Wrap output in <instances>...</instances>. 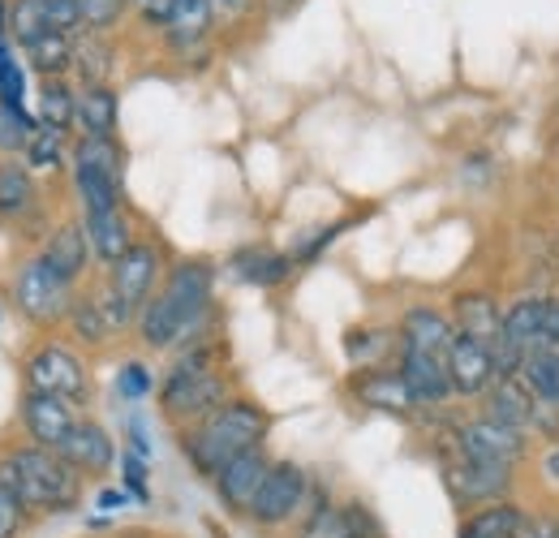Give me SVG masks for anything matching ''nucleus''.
<instances>
[{"instance_id":"49","label":"nucleus","mask_w":559,"mask_h":538,"mask_svg":"<svg viewBox=\"0 0 559 538\" xmlns=\"http://www.w3.org/2000/svg\"><path fill=\"white\" fill-rule=\"evenodd\" d=\"M538 478H543L547 487H556V491H559V444H551V448L538 457Z\"/></svg>"},{"instance_id":"39","label":"nucleus","mask_w":559,"mask_h":538,"mask_svg":"<svg viewBox=\"0 0 559 538\" xmlns=\"http://www.w3.org/2000/svg\"><path fill=\"white\" fill-rule=\"evenodd\" d=\"M39 126V117L31 113H13L0 104V155H22L26 151V138Z\"/></svg>"},{"instance_id":"27","label":"nucleus","mask_w":559,"mask_h":538,"mask_svg":"<svg viewBox=\"0 0 559 538\" xmlns=\"http://www.w3.org/2000/svg\"><path fill=\"white\" fill-rule=\"evenodd\" d=\"M474 409L495 418V422H503V426H516V431H530V426H534V397L525 393V384H521L516 375L495 379L487 388V397L474 401ZM534 444H538V440H534Z\"/></svg>"},{"instance_id":"14","label":"nucleus","mask_w":559,"mask_h":538,"mask_svg":"<svg viewBox=\"0 0 559 538\" xmlns=\"http://www.w3.org/2000/svg\"><path fill=\"white\" fill-rule=\"evenodd\" d=\"M78 418H82V409H73L61 397H48V393H35V388H22V397H17V431H22L26 444L61 453V444L70 440Z\"/></svg>"},{"instance_id":"25","label":"nucleus","mask_w":559,"mask_h":538,"mask_svg":"<svg viewBox=\"0 0 559 538\" xmlns=\"http://www.w3.org/2000/svg\"><path fill=\"white\" fill-rule=\"evenodd\" d=\"M70 177H73V195H78L82 215H99V211L130 207V202H126V182H121V177H112V173H104V168H95V164L73 160Z\"/></svg>"},{"instance_id":"4","label":"nucleus","mask_w":559,"mask_h":538,"mask_svg":"<svg viewBox=\"0 0 559 538\" xmlns=\"http://www.w3.org/2000/svg\"><path fill=\"white\" fill-rule=\"evenodd\" d=\"M241 388H237V375L228 366H190V362H168V371L159 375V388H155V409L164 418L168 431H186L194 422H203L207 413H215L224 401H233Z\"/></svg>"},{"instance_id":"16","label":"nucleus","mask_w":559,"mask_h":538,"mask_svg":"<svg viewBox=\"0 0 559 538\" xmlns=\"http://www.w3.org/2000/svg\"><path fill=\"white\" fill-rule=\"evenodd\" d=\"M448 379H452V393L456 401H483L487 388L499 379V366H495V349L483 340H469L456 332L452 349H448Z\"/></svg>"},{"instance_id":"48","label":"nucleus","mask_w":559,"mask_h":538,"mask_svg":"<svg viewBox=\"0 0 559 538\" xmlns=\"http://www.w3.org/2000/svg\"><path fill=\"white\" fill-rule=\"evenodd\" d=\"M95 504H99L104 513H117V508H126V504H134V495H130L126 487H99V495H95Z\"/></svg>"},{"instance_id":"38","label":"nucleus","mask_w":559,"mask_h":538,"mask_svg":"<svg viewBox=\"0 0 559 538\" xmlns=\"http://www.w3.org/2000/svg\"><path fill=\"white\" fill-rule=\"evenodd\" d=\"M341 513H345L349 538H388L383 517H379V513H374V504H366L361 495H345V500H341Z\"/></svg>"},{"instance_id":"5","label":"nucleus","mask_w":559,"mask_h":538,"mask_svg":"<svg viewBox=\"0 0 559 538\" xmlns=\"http://www.w3.org/2000/svg\"><path fill=\"white\" fill-rule=\"evenodd\" d=\"M22 388L61 397V401H70L82 413L95 401V375H91L86 353L70 337H57V332L39 337L22 353Z\"/></svg>"},{"instance_id":"46","label":"nucleus","mask_w":559,"mask_h":538,"mask_svg":"<svg viewBox=\"0 0 559 538\" xmlns=\"http://www.w3.org/2000/svg\"><path fill=\"white\" fill-rule=\"evenodd\" d=\"M121 435H126V448H130V453H139V457L151 461V440H146V422H142L139 413H130V418L121 422Z\"/></svg>"},{"instance_id":"31","label":"nucleus","mask_w":559,"mask_h":538,"mask_svg":"<svg viewBox=\"0 0 559 538\" xmlns=\"http://www.w3.org/2000/svg\"><path fill=\"white\" fill-rule=\"evenodd\" d=\"M35 108H39V126L78 138V86L70 78H44L35 91Z\"/></svg>"},{"instance_id":"43","label":"nucleus","mask_w":559,"mask_h":538,"mask_svg":"<svg viewBox=\"0 0 559 538\" xmlns=\"http://www.w3.org/2000/svg\"><path fill=\"white\" fill-rule=\"evenodd\" d=\"M35 526H39V522L0 487V538H26Z\"/></svg>"},{"instance_id":"8","label":"nucleus","mask_w":559,"mask_h":538,"mask_svg":"<svg viewBox=\"0 0 559 538\" xmlns=\"http://www.w3.org/2000/svg\"><path fill=\"white\" fill-rule=\"evenodd\" d=\"M310 491H314V473L306 470L301 461H293V457H276L267 482L259 487V495L250 504L246 526L259 530L263 538H276L284 530H293L301 522L306 504H310Z\"/></svg>"},{"instance_id":"54","label":"nucleus","mask_w":559,"mask_h":538,"mask_svg":"<svg viewBox=\"0 0 559 538\" xmlns=\"http://www.w3.org/2000/svg\"><path fill=\"white\" fill-rule=\"evenodd\" d=\"M556 160H559V142H556Z\"/></svg>"},{"instance_id":"18","label":"nucleus","mask_w":559,"mask_h":538,"mask_svg":"<svg viewBox=\"0 0 559 538\" xmlns=\"http://www.w3.org/2000/svg\"><path fill=\"white\" fill-rule=\"evenodd\" d=\"M414 401H418L421 413H443L448 405L456 401L452 393V379H448V362L439 353H421V349H405L401 344V358H396Z\"/></svg>"},{"instance_id":"41","label":"nucleus","mask_w":559,"mask_h":538,"mask_svg":"<svg viewBox=\"0 0 559 538\" xmlns=\"http://www.w3.org/2000/svg\"><path fill=\"white\" fill-rule=\"evenodd\" d=\"M512 538H559V504H530Z\"/></svg>"},{"instance_id":"2","label":"nucleus","mask_w":559,"mask_h":538,"mask_svg":"<svg viewBox=\"0 0 559 538\" xmlns=\"http://www.w3.org/2000/svg\"><path fill=\"white\" fill-rule=\"evenodd\" d=\"M0 487L35 517H70L86 500V478L52 448L9 440L0 444Z\"/></svg>"},{"instance_id":"36","label":"nucleus","mask_w":559,"mask_h":538,"mask_svg":"<svg viewBox=\"0 0 559 538\" xmlns=\"http://www.w3.org/2000/svg\"><path fill=\"white\" fill-rule=\"evenodd\" d=\"M155 388H159V379H155V371H151L142 358H126V362L117 366V397L126 405L151 401Z\"/></svg>"},{"instance_id":"50","label":"nucleus","mask_w":559,"mask_h":538,"mask_svg":"<svg viewBox=\"0 0 559 538\" xmlns=\"http://www.w3.org/2000/svg\"><path fill=\"white\" fill-rule=\"evenodd\" d=\"M108 538H181L173 530H155V526H126V530H112Z\"/></svg>"},{"instance_id":"30","label":"nucleus","mask_w":559,"mask_h":538,"mask_svg":"<svg viewBox=\"0 0 559 538\" xmlns=\"http://www.w3.org/2000/svg\"><path fill=\"white\" fill-rule=\"evenodd\" d=\"M112 73H117V44H112V35L82 31L78 35V52H73L78 86H112Z\"/></svg>"},{"instance_id":"26","label":"nucleus","mask_w":559,"mask_h":538,"mask_svg":"<svg viewBox=\"0 0 559 538\" xmlns=\"http://www.w3.org/2000/svg\"><path fill=\"white\" fill-rule=\"evenodd\" d=\"M78 134L121 138V95H117V86H78Z\"/></svg>"},{"instance_id":"42","label":"nucleus","mask_w":559,"mask_h":538,"mask_svg":"<svg viewBox=\"0 0 559 538\" xmlns=\"http://www.w3.org/2000/svg\"><path fill=\"white\" fill-rule=\"evenodd\" d=\"M345 224H349V220H336V224H323L319 233H310L301 246H293V250H288V255H293V264H297V268H310V264H314V259H319V255H323V250L345 233Z\"/></svg>"},{"instance_id":"32","label":"nucleus","mask_w":559,"mask_h":538,"mask_svg":"<svg viewBox=\"0 0 559 538\" xmlns=\"http://www.w3.org/2000/svg\"><path fill=\"white\" fill-rule=\"evenodd\" d=\"M22 160H26V168L39 177V173H66L73 160V134H61V130H52V126H35L31 138H26V151H22Z\"/></svg>"},{"instance_id":"12","label":"nucleus","mask_w":559,"mask_h":538,"mask_svg":"<svg viewBox=\"0 0 559 538\" xmlns=\"http://www.w3.org/2000/svg\"><path fill=\"white\" fill-rule=\"evenodd\" d=\"M345 397H349L357 409H370V413H383V418H401V422H421V418H426L396 362L349 371V375H345Z\"/></svg>"},{"instance_id":"7","label":"nucleus","mask_w":559,"mask_h":538,"mask_svg":"<svg viewBox=\"0 0 559 538\" xmlns=\"http://www.w3.org/2000/svg\"><path fill=\"white\" fill-rule=\"evenodd\" d=\"M134 319H139V311L126 306V302L108 289V280L99 276L95 284H78L70 319H66V337H70L82 353H104V349H112L121 337L134 332Z\"/></svg>"},{"instance_id":"40","label":"nucleus","mask_w":559,"mask_h":538,"mask_svg":"<svg viewBox=\"0 0 559 538\" xmlns=\"http://www.w3.org/2000/svg\"><path fill=\"white\" fill-rule=\"evenodd\" d=\"M146 466H151L146 457L130 453V448H121V466H117V473H121V487H126L139 504H151V470H146Z\"/></svg>"},{"instance_id":"51","label":"nucleus","mask_w":559,"mask_h":538,"mask_svg":"<svg viewBox=\"0 0 559 538\" xmlns=\"http://www.w3.org/2000/svg\"><path fill=\"white\" fill-rule=\"evenodd\" d=\"M259 4H263V13H267V17H288V13H293V9H297V4H301V0H259Z\"/></svg>"},{"instance_id":"35","label":"nucleus","mask_w":559,"mask_h":538,"mask_svg":"<svg viewBox=\"0 0 559 538\" xmlns=\"http://www.w3.org/2000/svg\"><path fill=\"white\" fill-rule=\"evenodd\" d=\"M9 35H13L17 48H31L44 35H52L48 0H9Z\"/></svg>"},{"instance_id":"47","label":"nucleus","mask_w":559,"mask_h":538,"mask_svg":"<svg viewBox=\"0 0 559 538\" xmlns=\"http://www.w3.org/2000/svg\"><path fill=\"white\" fill-rule=\"evenodd\" d=\"M538 349H556L559 353V293H547V315H543V340Z\"/></svg>"},{"instance_id":"15","label":"nucleus","mask_w":559,"mask_h":538,"mask_svg":"<svg viewBox=\"0 0 559 538\" xmlns=\"http://www.w3.org/2000/svg\"><path fill=\"white\" fill-rule=\"evenodd\" d=\"M61 457H66L86 482H104V478H112V470L121 466V444H117V435H112L99 418L82 413L78 426L70 431V440L61 444Z\"/></svg>"},{"instance_id":"44","label":"nucleus","mask_w":559,"mask_h":538,"mask_svg":"<svg viewBox=\"0 0 559 538\" xmlns=\"http://www.w3.org/2000/svg\"><path fill=\"white\" fill-rule=\"evenodd\" d=\"M211 13H215V31H233V26H246L254 13H263L259 0H211Z\"/></svg>"},{"instance_id":"1","label":"nucleus","mask_w":559,"mask_h":538,"mask_svg":"<svg viewBox=\"0 0 559 538\" xmlns=\"http://www.w3.org/2000/svg\"><path fill=\"white\" fill-rule=\"evenodd\" d=\"M219 328L215 306V264L207 259H173L164 284L134 319V340L142 353H177L190 340Z\"/></svg>"},{"instance_id":"33","label":"nucleus","mask_w":559,"mask_h":538,"mask_svg":"<svg viewBox=\"0 0 559 538\" xmlns=\"http://www.w3.org/2000/svg\"><path fill=\"white\" fill-rule=\"evenodd\" d=\"M22 52H26V66L39 73V82H44V78H70L73 52H78V35L52 31V35H44L39 44H31V48H22Z\"/></svg>"},{"instance_id":"20","label":"nucleus","mask_w":559,"mask_h":538,"mask_svg":"<svg viewBox=\"0 0 559 538\" xmlns=\"http://www.w3.org/2000/svg\"><path fill=\"white\" fill-rule=\"evenodd\" d=\"M396 332H401V344H405V349H421V353L448 358V349H452V340H456V324H452L448 306L414 302V306L401 311Z\"/></svg>"},{"instance_id":"13","label":"nucleus","mask_w":559,"mask_h":538,"mask_svg":"<svg viewBox=\"0 0 559 538\" xmlns=\"http://www.w3.org/2000/svg\"><path fill=\"white\" fill-rule=\"evenodd\" d=\"M276 466V457L263 448H250L241 453L237 461H228L224 470L211 478V491H215V508L228 517V522H246L250 517V504L259 495V487L267 482V473Z\"/></svg>"},{"instance_id":"21","label":"nucleus","mask_w":559,"mask_h":538,"mask_svg":"<svg viewBox=\"0 0 559 538\" xmlns=\"http://www.w3.org/2000/svg\"><path fill=\"white\" fill-rule=\"evenodd\" d=\"M86 224V237H91V250H95V268H112L130 255V246L139 242V220L130 207H117V211H99V215H82Z\"/></svg>"},{"instance_id":"28","label":"nucleus","mask_w":559,"mask_h":538,"mask_svg":"<svg viewBox=\"0 0 559 538\" xmlns=\"http://www.w3.org/2000/svg\"><path fill=\"white\" fill-rule=\"evenodd\" d=\"M288 538H349L345 513H341V500L332 495V487H328V482H319V478H314L310 504H306L301 522L288 530Z\"/></svg>"},{"instance_id":"9","label":"nucleus","mask_w":559,"mask_h":538,"mask_svg":"<svg viewBox=\"0 0 559 538\" xmlns=\"http://www.w3.org/2000/svg\"><path fill=\"white\" fill-rule=\"evenodd\" d=\"M0 229L17 237H35L44 246L48 229V199L39 177L26 168L22 155H0Z\"/></svg>"},{"instance_id":"34","label":"nucleus","mask_w":559,"mask_h":538,"mask_svg":"<svg viewBox=\"0 0 559 538\" xmlns=\"http://www.w3.org/2000/svg\"><path fill=\"white\" fill-rule=\"evenodd\" d=\"M516 379L525 384V393H530L534 401L559 405V353L556 349H534V353L521 362Z\"/></svg>"},{"instance_id":"24","label":"nucleus","mask_w":559,"mask_h":538,"mask_svg":"<svg viewBox=\"0 0 559 538\" xmlns=\"http://www.w3.org/2000/svg\"><path fill=\"white\" fill-rule=\"evenodd\" d=\"M525 500L508 495V500H490L469 513H456V538H512L521 517H525Z\"/></svg>"},{"instance_id":"45","label":"nucleus","mask_w":559,"mask_h":538,"mask_svg":"<svg viewBox=\"0 0 559 538\" xmlns=\"http://www.w3.org/2000/svg\"><path fill=\"white\" fill-rule=\"evenodd\" d=\"M173 9H177V0H134L139 26L142 31H155V35H164V26H168Z\"/></svg>"},{"instance_id":"10","label":"nucleus","mask_w":559,"mask_h":538,"mask_svg":"<svg viewBox=\"0 0 559 538\" xmlns=\"http://www.w3.org/2000/svg\"><path fill=\"white\" fill-rule=\"evenodd\" d=\"M452 440L461 453L469 457H483L495 466H512V470H525L534 461V435L530 431H516V426H503L487 413L469 409V413H452Z\"/></svg>"},{"instance_id":"53","label":"nucleus","mask_w":559,"mask_h":538,"mask_svg":"<svg viewBox=\"0 0 559 538\" xmlns=\"http://www.w3.org/2000/svg\"><path fill=\"white\" fill-rule=\"evenodd\" d=\"M556 211H559V186H556Z\"/></svg>"},{"instance_id":"6","label":"nucleus","mask_w":559,"mask_h":538,"mask_svg":"<svg viewBox=\"0 0 559 538\" xmlns=\"http://www.w3.org/2000/svg\"><path fill=\"white\" fill-rule=\"evenodd\" d=\"M73 293H78V289L48 268L39 250L26 255V259L13 268V280H9V306H13L17 319L31 324L39 337H52V332L66 328Z\"/></svg>"},{"instance_id":"3","label":"nucleus","mask_w":559,"mask_h":538,"mask_svg":"<svg viewBox=\"0 0 559 538\" xmlns=\"http://www.w3.org/2000/svg\"><path fill=\"white\" fill-rule=\"evenodd\" d=\"M267 435H272V413L263 409V401H254L246 393H237L233 401H224L203 422H194L186 431H173L177 453L186 457L190 473L203 478V482H211L215 473L224 470L228 461H237L241 453L263 448Z\"/></svg>"},{"instance_id":"52","label":"nucleus","mask_w":559,"mask_h":538,"mask_svg":"<svg viewBox=\"0 0 559 538\" xmlns=\"http://www.w3.org/2000/svg\"><path fill=\"white\" fill-rule=\"evenodd\" d=\"M4 35H9V4L0 0V39H4Z\"/></svg>"},{"instance_id":"22","label":"nucleus","mask_w":559,"mask_h":538,"mask_svg":"<svg viewBox=\"0 0 559 538\" xmlns=\"http://www.w3.org/2000/svg\"><path fill=\"white\" fill-rule=\"evenodd\" d=\"M293 271H297L293 255L267 246V242H250V246H237L228 255V276L241 284H254V289H280L293 280Z\"/></svg>"},{"instance_id":"17","label":"nucleus","mask_w":559,"mask_h":538,"mask_svg":"<svg viewBox=\"0 0 559 538\" xmlns=\"http://www.w3.org/2000/svg\"><path fill=\"white\" fill-rule=\"evenodd\" d=\"M39 255H44V264L57 271L61 280H70L73 289L86 284V276L95 268V250H91V237H86L82 215H70V220L52 224V233L39 246Z\"/></svg>"},{"instance_id":"19","label":"nucleus","mask_w":559,"mask_h":538,"mask_svg":"<svg viewBox=\"0 0 559 538\" xmlns=\"http://www.w3.org/2000/svg\"><path fill=\"white\" fill-rule=\"evenodd\" d=\"M448 315H452V324H456L461 337L495 344L499 340V324H503V302H499V293L487 289V284H461L448 297Z\"/></svg>"},{"instance_id":"37","label":"nucleus","mask_w":559,"mask_h":538,"mask_svg":"<svg viewBox=\"0 0 559 538\" xmlns=\"http://www.w3.org/2000/svg\"><path fill=\"white\" fill-rule=\"evenodd\" d=\"M130 9H134V0H82V31L112 35Z\"/></svg>"},{"instance_id":"11","label":"nucleus","mask_w":559,"mask_h":538,"mask_svg":"<svg viewBox=\"0 0 559 538\" xmlns=\"http://www.w3.org/2000/svg\"><path fill=\"white\" fill-rule=\"evenodd\" d=\"M168 268H173V255H168L164 237L142 233L139 242L130 246V255H126L121 264H112V268L104 271V280H108V289H112L126 306L142 311V306L155 297V289L164 284Z\"/></svg>"},{"instance_id":"23","label":"nucleus","mask_w":559,"mask_h":538,"mask_svg":"<svg viewBox=\"0 0 559 538\" xmlns=\"http://www.w3.org/2000/svg\"><path fill=\"white\" fill-rule=\"evenodd\" d=\"M215 35V13H211V0H177L168 26H164V48L173 57H203Z\"/></svg>"},{"instance_id":"29","label":"nucleus","mask_w":559,"mask_h":538,"mask_svg":"<svg viewBox=\"0 0 559 538\" xmlns=\"http://www.w3.org/2000/svg\"><path fill=\"white\" fill-rule=\"evenodd\" d=\"M345 358H349V371L357 366H388L401 358V332L396 328H374V324H357L345 332Z\"/></svg>"}]
</instances>
